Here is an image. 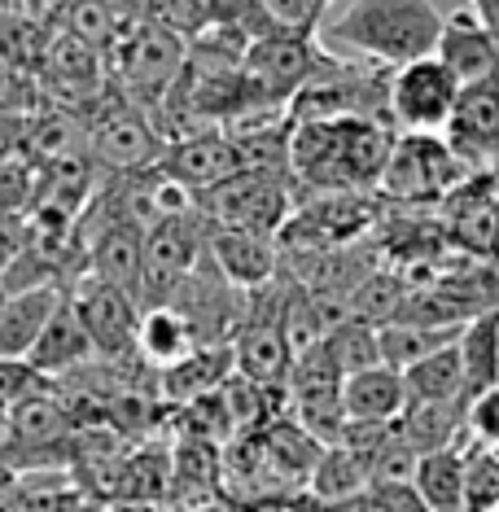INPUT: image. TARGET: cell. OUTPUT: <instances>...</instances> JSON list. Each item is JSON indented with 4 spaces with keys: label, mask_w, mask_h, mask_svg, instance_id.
<instances>
[{
    "label": "cell",
    "mask_w": 499,
    "mask_h": 512,
    "mask_svg": "<svg viewBox=\"0 0 499 512\" xmlns=\"http://www.w3.org/2000/svg\"><path fill=\"white\" fill-rule=\"evenodd\" d=\"M294 206L298 184L289 176H272V171H237L232 180L197 197V211L206 215V224L259 232V237H276L285 219L294 215Z\"/></svg>",
    "instance_id": "obj_4"
},
{
    "label": "cell",
    "mask_w": 499,
    "mask_h": 512,
    "mask_svg": "<svg viewBox=\"0 0 499 512\" xmlns=\"http://www.w3.org/2000/svg\"><path fill=\"white\" fill-rule=\"evenodd\" d=\"M36 84H40L44 101L79 114V110H88L114 79H110V62L97 49H88L84 40L66 36V31H53L49 49H44V57H40Z\"/></svg>",
    "instance_id": "obj_10"
},
{
    "label": "cell",
    "mask_w": 499,
    "mask_h": 512,
    "mask_svg": "<svg viewBox=\"0 0 499 512\" xmlns=\"http://www.w3.org/2000/svg\"><path fill=\"white\" fill-rule=\"evenodd\" d=\"M127 27H132V22H127L110 0H71L53 22V31H66V36L84 40L88 49H97L106 62H110V53L119 49V40L127 36Z\"/></svg>",
    "instance_id": "obj_24"
},
{
    "label": "cell",
    "mask_w": 499,
    "mask_h": 512,
    "mask_svg": "<svg viewBox=\"0 0 499 512\" xmlns=\"http://www.w3.org/2000/svg\"><path fill=\"white\" fill-rule=\"evenodd\" d=\"M184 512H232V508H228V504H224V508H215V504H202V508H184Z\"/></svg>",
    "instance_id": "obj_45"
},
{
    "label": "cell",
    "mask_w": 499,
    "mask_h": 512,
    "mask_svg": "<svg viewBox=\"0 0 499 512\" xmlns=\"http://www.w3.org/2000/svg\"><path fill=\"white\" fill-rule=\"evenodd\" d=\"M364 491H373L368 451L346 447V442L324 447L316 473H311V482H307V495L320 499V504H351V499H359Z\"/></svg>",
    "instance_id": "obj_22"
},
{
    "label": "cell",
    "mask_w": 499,
    "mask_h": 512,
    "mask_svg": "<svg viewBox=\"0 0 499 512\" xmlns=\"http://www.w3.org/2000/svg\"><path fill=\"white\" fill-rule=\"evenodd\" d=\"M443 18L447 14H438L434 0H346L338 14L324 18L320 31L338 49L364 53V62L399 71L408 62L434 57Z\"/></svg>",
    "instance_id": "obj_1"
},
{
    "label": "cell",
    "mask_w": 499,
    "mask_h": 512,
    "mask_svg": "<svg viewBox=\"0 0 499 512\" xmlns=\"http://www.w3.org/2000/svg\"><path fill=\"white\" fill-rule=\"evenodd\" d=\"M22 132H27V114L0 106V162L22 158Z\"/></svg>",
    "instance_id": "obj_40"
},
{
    "label": "cell",
    "mask_w": 499,
    "mask_h": 512,
    "mask_svg": "<svg viewBox=\"0 0 499 512\" xmlns=\"http://www.w3.org/2000/svg\"><path fill=\"white\" fill-rule=\"evenodd\" d=\"M206 250H211V263L219 267V276L241 289V294H254V289L272 285L276 272H281V246L276 237H259V232H237V228H215L206 237Z\"/></svg>",
    "instance_id": "obj_14"
},
{
    "label": "cell",
    "mask_w": 499,
    "mask_h": 512,
    "mask_svg": "<svg viewBox=\"0 0 499 512\" xmlns=\"http://www.w3.org/2000/svg\"><path fill=\"white\" fill-rule=\"evenodd\" d=\"M443 141L469 176H499V75L460 88Z\"/></svg>",
    "instance_id": "obj_11"
},
{
    "label": "cell",
    "mask_w": 499,
    "mask_h": 512,
    "mask_svg": "<svg viewBox=\"0 0 499 512\" xmlns=\"http://www.w3.org/2000/svg\"><path fill=\"white\" fill-rule=\"evenodd\" d=\"M324 355L333 359V368L342 372V377H355V372L373 368L381 364V351H377V329L364 320H342L338 329H329V337H324Z\"/></svg>",
    "instance_id": "obj_30"
},
{
    "label": "cell",
    "mask_w": 499,
    "mask_h": 512,
    "mask_svg": "<svg viewBox=\"0 0 499 512\" xmlns=\"http://www.w3.org/2000/svg\"><path fill=\"white\" fill-rule=\"evenodd\" d=\"M162 171L189 189L193 197L211 193L215 184L232 180L237 171H246V162L237 154V141L228 132H202V136H184V141H171L162 149Z\"/></svg>",
    "instance_id": "obj_13"
},
{
    "label": "cell",
    "mask_w": 499,
    "mask_h": 512,
    "mask_svg": "<svg viewBox=\"0 0 499 512\" xmlns=\"http://www.w3.org/2000/svg\"><path fill=\"white\" fill-rule=\"evenodd\" d=\"M416 451L403 442L399 434H390L386 442H377L368 451V473H373V486H412L416 477Z\"/></svg>",
    "instance_id": "obj_34"
},
{
    "label": "cell",
    "mask_w": 499,
    "mask_h": 512,
    "mask_svg": "<svg viewBox=\"0 0 499 512\" xmlns=\"http://www.w3.org/2000/svg\"><path fill=\"white\" fill-rule=\"evenodd\" d=\"M40 84L31 75L14 71V66H0V106L5 110H18V114H31L40 110Z\"/></svg>",
    "instance_id": "obj_38"
},
{
    "label": "cell",
    "mask_w": 499,
    "mask_h": 512,
    "mask_svg": "<svg viewBox=\"0 0 499 512\" xmlns=\"http://www.w3.org/2000/svg\"><path fill=\"white\" fill-rule=\"evenodd\" d=\"M434 57L460 79V88L499 75V44L473 9H456V14L443 18V36L434 44Z\"/></svg>",
    "instance_id": "obj_15"
},
{
    "label": "cell",
    "mask_w": 499,
    "mask_h": 512,
    "mask_svg": "<svg viewBox=\"0 0 499 512\" xmlns=\"http://www.w3.org/2000/svg\"><path fill=\"white\" fill-rule=\"evenodd\" d=\"M294 123H342V119H381L390 123V71L377 62H346L329 57L316 79L289 101Z\"/></svg>",
    "instance_id": "obj_2"
},
{
    "label": "cell",
    "mask_w": 499,
    "mask_h": 512,
    "mask_svg": "<svg viewBox=\"0 0 499 512\" xmlns=\"http://www.w3.org/2000/svg\"><path fill=\"white\" fill-rule=\"evenodd\" d=\"M408 294H412V289L403 285L399 276L373 272V276H368V281L351 294V316H355V320H364V324H373V329H381V324H390V320L403 311Z\"/></svg>",
    "instance_id": "obj_32"
},
{
    "label": "cell",
    "mask_w": 499,
    "mask_h": 512,
    "mask_svg": "<svg viewBox=\"0 0 499 512\" xmlns=\"http://www.w3.org/2000/svg\"><path fill=\"white\" fill-rule=\"evenodd\" d=\"M333 53H324L316 36H303V31H281L272 27L268 36L250 40L246 62H241V75L254 92V101L268 110H289V101L303 92L316 71L329 62Z\"/></svg>",
    "instance_id": "obj_5"
},
{
    "label": "cell",
    "mask_w": 499,
    "mask_h": 512,
    "mask_svg": "<svg viewBox=\"0 0 499 512\" xmlns=\"http://www.w3.org/2000/svg\"><path fill=\"white\" fill-rule=\"evenodd\" d=\"M351 512H429L412 486H373L351 499Z\"/></svg>",
    "instance_id": "obj_37"
},
{
    "label": "cell",
    "mask_w": 499,
    "mask_h": 512,
    "mask_svg": "<svg viewBox=\"0 0 499 512\" xmlns=\"http://www.w3.org/2000/svg\"><path fill=\"white\" fill-rule=\"evenodd\" d=\"M329 5L333 0H263L268 18L276 22L281 31H303V36H316L329 18Z\"/></svg>",
    "instance_id": "obj_35"
},
{
    "label": "cell",
    "mask_w": 499,
    "mask_h": 512,
    "mask_svg": "<svg viewBox=\"0 0 499 512\" xmlns=\"http://www.w3.org/2000/svg\"><path fill=\"white\" fill-rule=\"evenodd\" d=\"M460 512H499V451L464 438V499Z\"/></svg>",
    "instance_id": "obj_31"
},
{
    "label": "cell",
    "mask_w": 499,
    "mask_h": 512,
    "mask_svg": "<svg viewBox=\"0 0 499 512\" xmlns=\"http://www.w3.org/2000/svg\"><path fill=\"white\" fill-rule=\"evenodd\" d=\"M298 512H351V504H320V499L307 495V504L298 508Z\"/></svg>",
    "instance_id": "obj_43"
},
{
    "label": "cell",
    "mask_w": 499,
    "mask_h": 512,
    "mask_svg": "<svg viewBox=\"0 0 499 512\" xmlns=\"http://www.w3.org/2000/svg\"><path fill=\"white\" fill-rule=\"evenodd\" d=\"M53 40V27L22 9H0V66H14V71L36 79L40 57Z\"/></svg>",
    "instance_id": "obj_27"
},
{
    "label": "cell",
    "mask_w": 499,
    "mask_h": 512,
    "mask_svg": "<svg viewBox=\"0 0 499 512\" xmlns=\"http://www.w3.org/2000/svg\"><path fill=\"white\" fill-rule=\"evenodd\" d=\"M0 9H18V0H0Z\"/></svg>",
    "instance_id": "obj_47"
},
{
    "label": "cell",
    "mask_w": 499,
    "mask_h": 512,
    "mask_svg": "<svg viewBox=\"0 0 499 512\" xmlns=\"http://www.w3.org/2000/svg\"><path fill=\"white\" fill-rule=\"evenodd\" d=\"M464 180H469V171L456 162L443 136L403 132L390 149V162L381 171L377 193L394 197L403 206H425V202H447Z\"/></svg>",
    "instance_id": "obj_6"
},
{
    "label": "cell",
    "mask_w": 499,
    "mask_h": 512,
    "mask_svg": "<svg viewBox=\"0 0 499 512\" xmlns=\"http://www.w3.org/2000/svg\"><path fill=\"white\" fill-rule=\"evenodd\" d=\"M408 403H460V351L456 342L438 346L434 355L403 368Z\"/></svg>",
    "instance_id": "obj_26"
},
{
    "label": "cell",
    "mask_w": 499,
    "mask_h": 512,
    "mask_svg": "<svg viewBox=\"0 0 499 512\" xmlns=\"http://www.w3.org/2000/svg\"><path fill=\"white\" fill-rule=\"evenodd\" d=\"M92 355H97V346H92L84 320H79L75 302L66 294V302L57 307V316L49 320V329L40 333L36 351L27 355V364H31V372H40V377L49 381V377H66V372L84 368Z\"/></svg>",
    "instance_id": "obj_18"
},
{
    "label": "cell",
    "mask_w": 499,
    "mask_h": 512,
    "mask_svg": "<svg viewBox=\"0 0 499 512\" xmlns=\"http://www.w3.org/2000/svg\"><path fill=\"white\" fill-rule=\"evenodd\" d=\"M62 302H66V289H57V285H40V289L9 294L5 316H0V359L27 364V355L36 351L40 333L49 329V320L57 316Z\"/></svg>",
    "instance_id": "obj_16"
},
{
    "label": "cell",
    "mask_w": 499,
    "mask_h": 512,
    "mask_svg": "<svg viewBox=\"0 0 499 512\" xmlns=\"http://www.w3.org/2000/svg\"><path fill=\"white\" fill-rule=\"evenodd\" d=\"M460 351V403L469 407L499 386V307L473 316L456 337Z\"/></svg>",
    "instance_id": "obj_19"
},
{
    "label": "cell",
    "mask_w": 499,
    "mask_h": 512,
    "mask_svg": "<svg viewBox=\"0 0 499 512\" xmlns=\"http://www.w3.org/2000/svg\"><path fill=\"white\" fill-rule=\"evenodd\" d=\"M469 9H473V14H478V18H486V9H491V0H469Z\"/></svg>",
    "instance_id": "obj_44"
},
{
    "label": "cell",
    "mask_w": 499,
    "mask_h": 512,
    "mask_svg": "<svg viewBox=\"0 0 499 512\" xmlns=\"http://www.w3.org/2000/svg\"><path fill=\"white\" fill-rule=\"evenodd\" d=\"M342 407H346V425H394L399 412L408 407V386L403 372L373 364L355 377H346L342 386Z\"/></svg>",
    "instance_id": "obj_17"
},
{
    "label": "cell",
    "mask_w": 499,
    "mask_h": 512,
    "mask_svg": "<svg viewBox=\"0 0 499 512\" xmlns=\"http://www.w3.org/2000/svg\"><path fill=\"white\" fill-rule=\"evenodd\" d=\"M342 386H346V377L333 368L324 346L307 351L303 359H294V372H289V386H285V399L294 407L289 421H298L311 438H320L324 447L342 442V429H346Z\"/></svg>",
    "instance_id": "obj_9"
},
{
    "label": "cell",
    "mask_w": 499,
    "mask_h": 512,
    "mask_svg": "<svg viewBox=\"0 0 499 512\" xmlns=\"http://www.w3.org/2000/svg\"><path fill=\"white\" fill-rule=\"evenodd\" d=\"M184 66H189V44L171 36L167 27H158V22H132L119 49L110 53V79L149 119L167 101V92L176 88Z\"/></svg>",
    "instance_id": "obj_3"
},
{
    "label": "cell",
    "mask_w": 499,
    "mask_h": 512,
    "mask_svg": "<svg viewBox=\"0 0 499 512\" xmlns=\"http://www.w3.org/2000/svg\"><path fill=\"white\" fill-rule=\"evenodd\" d=\"M464 329V324H460ZM460 329H425V324H408V320H390L377 329V351H381V364L386 368H412L416 359L434 355L438 346L456 342Z\"/></svg>",
    "instance_id": "obj_28"
},
{
    "label": "cell",
    "mask_w": 499,
    "mask_h": 512,
    "mask_svg": "<svg viewBox=\"0 0 499 512\" xmlns=\"http://www.w3.org/2000/svg\"><path fill=\"white\" fill-rule=\"evenodd\" d=\"M237 372V359H232V346H197L180 359V364L162 368V394L171 403H193V399H206L215 394L224 381Z\"/></svg>",
    "instance_id": "obj_21"
},
{
    "label": "cell",
    "mask_w": 499,
    "mask_h": 512,
    "mask_svg": "<svg viewBox=\"0 0 499 512\" xmlns=\"http://www.w3.org/2000/svg\"><path fill=\"white\" fill-rule=\"evenodd\" d=\"M495 259H499V237H495Z\"/></svg>",
    "instance_id": "obj_48"
},
{
    "label": "cell",
    "mask_w": 499,
    "mask_h": 512,
    "mask_svg": "<svg viewBox=\"0 0 499 512\" xmlns=\"http://www.w3.org/2000/svg\"><path fill=\"white\" fill-rule=\"evenodd\" d=\"M469 407L464 403H408L394 421V434H399L416 456H429V451L443 447H460L469 438Z\"/></svg>",
    "instance_id": "obj_20"
},
{
    "label": "cell",
    "mask_w": 499,
    "mask_h": 512,
    "mask_svg": "<svg viewBox=\"0 0 499 512\" xmlns=\"http://www.w3.org/2000/svg\"><path fill=\"white\" fill-rule=\"evenodd\" d=\"M36 180H40V171L27 158L0 162V219L27 224L31 206H36Z\"/></svg>",
    "instance_id": "obj_33"
},
{
    "label": "cell",
    "mask_w": 499,
    "mask_h": 512,
    "mask_svg": "<svg viewBox=\"0 0 499 512\" xmlns=\"http://www.w3.org/2000/svg\"><path fill=\"white\" fill-rule=\"evenodd\" d=\"M189 351H197L193 324L176 307H141V329H136V355L158 368L180 364Z\"/></svg>",
    "instance_id": "obj_23"
},
{
    "label": "cell",
    "mask_w": 499,
    "mask_h": 512,
    "mask_svg": "<svg viewBox=\"0 0 499 512\" xmlns=\"http://www.w3.org/2000/svg\"><path fill=\"white\" fill-rule=\"evenodd\" d=\"M412 491L421 495V504L429 512H460V499H464V442L460 447L429 451V456L416 460Z\"/></svg>",
    "instance_id": "obj_25"
},
{
    "label": "cell",
    "mask_w": 499,
    "mask_h": 512,
    "mask_svg": "<svg viewBox=\"0 0 499 512\" xmlns=\"http://www.w3.org/2000/svg\"><path fill=\"white\" fill-rule=\"evenodd\" d=\"M206 224L202 211H189L180 219L145 232V281H141V307H167L180 294V285L197 272V263L206 259Z\"/></svg>",
    "instance_id": "obj_7"
},
{
    "label": "cell",
    "mask_w": 499,
    "mask_h": 512,
    "mask_svg": "<svg viewBox=\"0 0 499 512\" xmlns=\"http://www.w3.org/2000/svg\"><path fill=\"white\" fill-rule=\"evenodd\" d=\"M460 101V79L438 57H421L399 71H390V123L399 132L438 136L447 132Z\"/></svg>",
    "instance_id": "obj_8"
},
{
    "label": "cell",
    "mask_w": 499,
    "mask_h": 512,
    "mask_svg": "<svg viewBox=\"0 0 499 512\" xmlns=\"http://www.w3.org/2000/svg\"><path fill=\"white\" fill-rule=\"evenodd\" d=\"M464 429H469L473 442H482V447L499 451V386L486 390L482 399L469 403V425H464Z\"/></svg>",
    "instance_id": "obj_39"
},
{
    "label": "cell",
    "mask_w": 499,
    "mask_h": 512,
    "mask_svg": "<svg viewBox=\"0 0 499 512\" xmlns=\"http://www.w3.org/2000/svg\"><path fill=\"white\" fill-rule=\"evenodd\" d=\"M5 302H9V289L0 285V316H5Z\"/></svg>",
    "instance_id": "obj_46"
},
{
    "label": "cell",
    "mask_w": 499,
    "mask_h": 512,
    "mask_svg": "<svg viewBox=\"0 0 499 512\" xmlns=\"http://www.w3.org/2000/svg\"><path fill=\"white\" fill-rule=\"evenodd\" d=\"M114 9L127 18V22H149V14H154L158 0H110Z\"/></svg>",
    "instance_id": "obj_42"
},
{
    "label": "cell",
    "mask_w": 499,
    "mask_h": 512,
    "mask_svg": "<svg viewBox=\"0 0 499 512\" xmlns=\"http://www.w3.org/2000/svg\"><path fill=\"white\" fill-rule=\"evenodd\" d=\"M176 491L189 495V508H202L206 499L219 491V451L215 442H202V438H184L176 447Z\"/></svg>",
    "instance_id": "obj_29"
},
{
    "label": "cell",
    "mask_w": 499,
    "mask_h": 512,
    "mask_svg": "<svg viewBox=\"0 0 499 512\" xmlns=\"http://www.w3.org/2000/svg\"><path fill=\"white\" fill-rule=\"evenodd\" d=\"M27 246V224H14V219H0V272L18 259V250Z\"/></svg>",
    "instance_id": "obj_41"
},
{
    "label": "cell",
    "mask_w": 499,
    "mask_h": 512,
    "mask_svg": "<svg viewBox=\"0 0 499 512\" xmlns=\"http://www.w3.org/2000/svg\"><path fill=\"white\" fill-rule=\"evenodd\" d=\"M71 302L84 320V329L92 337L101 359H127L136 355V329H141V302L127 298L123 289H110L101 281L84 276L79 285H71Z\"/></svg>",
    "instance_id": "obj_12"
},
{
    "label": "cell",
    "mask_w": 499,
    "mask_h": 512,
    "mask_svg": "<svg viewBox=\"0 0 499 512\" xmlns=\"http://www.w3.org/2000/svg\"><path fill=\"white\" fill-rule=\"evenodd\" d=\"M40 372H31V364H14V359H0V425L9 421V412L40 386Z\"/></svg>",
    "instance_id": "obj_36"
}]
</instances>
